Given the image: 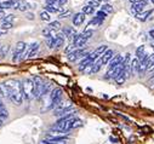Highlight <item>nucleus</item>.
Masks as SVG:
<instances>
[{"mask_svg":"<svg viewBox=\"0 0 154 144\" xmlns=\"http://www.w3.org/2000/svg\"><path fill=\"white\" fill-rule=\"evenodd\" d=\"M8 85V87L10 88V99L12 103H15L16 105H21L24 96H23V84L20 80H9L5 82Z\"/></svg>","mask_w":154,"mask_h":144,"instance_id":"f03ea898","label":"nucleus"},{"mask_svg":"<svg viewBox=\"0 0 154 144\" xmlns=\"http://www.w3.org/2000/svg\"><path fill=\"white\" fill-rule=\"evenodd\" d=\"M76 32L72 28V27H67V28H64L63 29V34H64V37H67V38H69L70 40H72V38L74 37V34H75Z\"/></svg>","mask_w":154,"mask_h":144,"instance_id":"5701e85b","label":"nucleus"},{"mask_svg":"<svg viewBox=\"0 0 154 144\" xmlns=\"http://www.w3.org/2000/svg\"><path fill=\"white\" fill-rule=\"evenodd\" d=\"M38 50H39V43H33L32 45L28 46V58H32L36 55Z\"/></svg>","mask_w":154,"mask_h":144,"instance_id":"4468645a","label":"nucleus"},{"mask_svg":"<svg viewBox=\"0 0 154 144\" xmlns=\"http://www.w3.org/2000/svg\"><path fill=\"white\" fill-rule=\"evenodd\" d=\"M74 49H75L74 44H70V45H68V46L66 47V50H64V51H66V53H68V55H69V53H72V52L74 51Z\"/></svg>","mask_w":154,"mask_h":144,"instance_id":"58836bf2","label":"nucleus"},{"mask_svg":"<svg viewBox=\"0 0 154 144\" xmlns=\"http://www.w3.org/2000/svg\"><path fill=\"white\" fill-rule=\"evenodd\" d=\"M150 2H152V4H153V5H154V0H150Z\"/></svg>","mask_w":154,"mask_h":144,"instance_id":"603ef678","label":"nucleus"},{"mask_svg":"<svg viewBox=\"0 0 154 144\" xmlns=\"http://www.w3.org/2000/svg\"><path fill=\"white\" fill-rule=\"evenodd\" d=\"M129 2H130L131 4H136V3H138V2H141V0H129Z\"/></svg>","mask_w":154,"mask_h":144,"instance_id":"49530a36","label":"nucleus"},{"mask_svg":"<svg viewBox=\"0 0 154 144\" xmlns=\"http://www.w3.org/2000/svg\"><path fill=\"white\" fill-rule=\"evenodd\" d=\"M49 28H50L51 30H58V29L61 28V23H60V21H54V22H50Z\"/></svg>","mask_w":154,"mask_h":144,"instance_id":"c756f323","label":"nucleus"},{"mask_svg":"<svg viewBox=\"0 0 154 144\" xmlns=\"http://www.w3.org/2000/svg\"><path fill=\"white\" fill-rule=\"evenodd\" d=\"M147 5V2L146 0H141V2H138V3H136V4H132V11L137 15V14H141L142 12V10H143V8Z\"/></svg>","mask_w":154,"mask_h":144,"instance_id":"9b49d317","label":"nucleus"},{"mask_svg":"<svg viewBox=\"0 0 154 144\" xmlns=\"http://www.w3.org/2000/svg\"><path fill=\"white\" fill-rule=\"evenodd\" d=\"M94 35V30H91V29H86V30H84L82 34H80V37L82 38H84L85 40H88V39H90L91 37Z\"/></svg>","mask_w":154,"mask_h":144,"instance_id":"a878e982","label":"nucleus"},{"mask_svg":"<svg viewBox=\"0 0 154 144\" xmlns=\"http://www.w3.org/2000/svg\"><path fill=\"white\" fill-rule=\"evenodd\" d=\"M8 118H9V112H8V109L5 108V105L3 104V102L0 100V119L5 120Z\"/></svg>","mask_w":154,"mask_h":144,"instance_id":"aec40b11","label":"nucleus"},{"mask_svg":"<svg viewBox=\"0 0 154 144\" xmlns=\"http://www.w3.org/2000/svg\"><path fill=\"white\" fill-rule=\"evenodd\" d=\"M70 15H72V12H70L69 10H67V11H64V12L60 14V16H58V17H60L61 20H63V18H67V17H69Z\"/></svg>","mask_w":154,"mask_h":144,"instance_id":"4c0bfd02","label":"nucleus"},{"mask_svg":"<svg viewBox=\"0 0 154 144\" xmlns=\"http://www.w3.org/2000/svg\"><path fill=\"white\" fill-rule=\"evenodd\" d=\"M0 28H3V29H5V30H9V29H11V28H12V23L3 22V24H2V27H0Z\"/></svg>","mask_w":154,"mask_h":144,"instance_id":"e433bc0d","label":"nucleus"},{"mask_svg":"<svg viewBox=\"0 0 154 144\" xmlns=\"http://www.w3.org/2000/svg\"><path fill=\"white\" fill-rule=\"evenodd\" d=\"M62 94H63V92H62V90L60 87L54 88L50 92V94H49V99H48V103H46L48 105H46V108H45L44 110L55 109V108L62 102Z\"/></svg>","mask_w":154,"mask_h":144,"instance_id":"7ed1b4c3","label":"nucleus"},{"mask_svg":"<svg viewBox=\"0 0 154 144\" xmlns=\"http://www.w3.org/2000/svg\"><path fill=\"white\" fill-rule=\"evenodd\" d=\"M150 46H152V49L154 50V43H152V44H150Z\"/></svg>","mask_w":154,"mask_h":144,"instance_id":"de8ad7c7","label":"nucleus"},{"mask_svg":"<svg viewBox=\"0 0 154 144\" xmlns=\"http://www.w3.org/2000/svg\"><path fill=\"white\" fill-rule=\"evenodd\" d=\"M2 125H3V120H2V119H0V126H2Z\"/></svg>","mask_w":154,"mask_h":144,"instance_id":"8fccbe9b","label":"nucleus"},{"mask_svg":"<svg viewBox=\"0 0 154 144\" xmlns=\"http://www.w3.org/2000/svg\"><path fill=\"white\" fill-rule=\"evenodd\" d=\"M82 120L76 119L74 116V113H70L63 118H61L51 128V132H58L61 134H66L67 132H69L73 128H76L82 126Z\"/></svg>","mask_w":154,"mask_h":144,"instance_id":"f257e3e1","label":"nucleus"},{"mask_svg":"<svg viewBox=\"0 0 154 144\" xmlns=\"http://www.w3.org/2000/svg\"><path fill=\"white\" fill-rule=\"evenodd\" d=\"M82 12H83L84 15H91V14L95 12V9H94L92 6H90V5H85V6H83Z\"/></svg>","mask_w":154,"mask_h":144,"instance_id":"bb28decb","label":"nucleus"},{"mask_svg":"<svg viewBox=\"0 0 154 144\" xmlns=\"http://www.w3.org/2000/svg\"><path fill=\"white\" fill-rule=\"evenodd\" d=\"M148 68H149V65H148V56H146L140 63V73L143 74L146 70H148Z\"/></svg>","mask_w":154,"mask_h":144,"instance_id":"412c9836","label":"nucleus"},{"mask_svg":"<svg viewBox=\"0 0 154 144\" xmlns=\"http://www.w3.org/2000/svg\"><path fill=\"white\" fill-rule=\"evenodd\" d=\"M67 140H68V137H51V136H48L45 139H44V143L45 144H67Z\"/></svg>","mask_w":154,"mask_h":144,"instance_id":"1a4fd4ad","label":"nucleus"},{"mask_svg":"<svg viewBox=\"0 0 154 144\" xmlns=\"http://www.w3.org/2000/svg\"><path fill=\"white\" fill-rule=\"evenodd\" d=\"M45 11H48L49 14H56L58 11H63V8H60V5H46Z\"/></svg>","mask_w":154,"mask_h":144,"instance_id":"6ab92c4d","label":"nucleus"},{"mask_svg":"<svg viewBox=\"0 0 154 144\" xmlns=\"http://www.w3.org/2000/svg\"><path fill=\"white\" fill-rule=\"evenodd\" d=\"M124 62V58H123V56H120V55H117V56H114L113 57V59L109 62V67H108V71H113L115 68H117L118 65H120L122 63Z\"/></svg>","mask_w":154,"mask_h":144,"instance_id":"9d476101","label":"nucleus"},{"mask_svg":"<svg viewBox=\"0 0 154 144\" xmlns=\"http://www.w3.org/2000/svg\"><path fill=\"white\" fill-rule=\"evenodd\" d=\"M146 56H147V55L144 53V46H143V45H141V46L136 50V58H138L140 61H142Z\"/></svg>","mask_w":154,"mask_h":144,"instance_id":"b1692460","label":"nucleus"},{"mask_svg":"<svg viewBox=\"0 0 154 144\" xmlns=\"http://www.w3.org/2000/svg\"><path fill=\"white\" fill-rule=\"evenodd\" d=\"M15 6V0H6V2L0 3V11H4L8 9H14Z\"/></svg>","mask_w":154,"mask_h":144,"instance_id":"2eb2a0df","label":"nucleus"},{"mask_svg":"<svg viewBox=\"0 0 154 144\" xmlns=\"http://www.w3.org/2000/svg\"><path fill=\"white\" fill-rule=\"evenodd\" d=\"M88 5L92 6L94 9L95 8H100V2H97V0H89V4Z\"/></svg>","mask_w":154,"mask_h":144,"instance_id":"c9c22d12","label":"nucleus"},{"mask_svg":"<svg viewBox=\"0 0 154 144\" xmlns=\"http://www.w3.org/2000/svg\"><path fill=\"white\" fill-rule=\"evenodd\" d=\"M126 78H128V75H126V73L124 71V73H123V74H122L119 78H117V79H115V81H117V84H118V85H123V84L125 82Z\"/></svg>","mask_w":154,"mask_h":144,"instance_id":"2f4dec72","label":"nucleus"},{"mask_svg":"<svg viewBox=\"0 0 154 144\" xmlns=\"http://www.w3.org/2000/svg\"><path fill=\"white\" fill-rule=\"evenodd\" d=\"M102 65H103V63H102L101 58H100V59H97V61H96V62L92 64L91 73H92V74H96V73H98V71L101 70V68H102Z\"/></svg>","mask_w":154,"mask_h":144,"instance_id":"4be33fe9","label":"nucleus"},{"mask_svg":"<svg viewBox=\"0 0 154 144\" xmlns=\"http://www.w3.org/2000/svg\"><path fill=\"white\" fill-rule=\"evenodd\" d=\"M9 50H10V45H4L0 47V58H4L9 52Z\"/></svg>","mask_w":154,"mask_h":144,"instance_id":"cd10ccee","label":"nucleus"},{"mask_svg":"<svg viewBox=\"0 0 154 144\" xmlns=\"http://www.w3.org/2000/svg\"><path fill=\"white\" fill-rule=\"evenodd\" d=\"M26 17H27L29 21L34 20V15H33V14H29V12H27V14H26Z\"/></svg>","mask_w":154,"mask_h":144,"instance_id":"79ce46f5","label":"nucleus"},{"mask_svg":"<svg viewBox=\"0 0 154 144\" xmlns=\"http://www.w3.org/2000/svg\"><path fill=\"white\" fill-rule=\"evenodd\" d=\"M140 63L141 61L138 58H134L131 62V74H137V71H140Z\"/></svg>","mask_w":154,"mask_h":144,"instance_id":"dca6fc26","label":"nucleus"},{"mask_svg":"<svg viewBox=\"0 0 154 144\" xmlns=\"http://www.w3.org/2000/svg\"><path fill=\"white\" fill-rule=\"evenodd\" d=\"M152 14H153V9H152V10H148V11H143V12H141V14H137V15H136V18H137L138 21L144 22V21H147V18H148Z\"/></svg>","mask_w":154,"mask_h":144,"instance_id":"a211bd4d","label":"nucleus"},{"mask_svg":"<svg viewBox=\"0 0 154 144\" xmlns=\"http://www.w3.org/2000/svg\"><path fill=\"white\" fill-rule=\"evenodd\" d=\"M30 6H33V5L32 4H28V3H21L18 10L20 11H27L28 9H30Z\"/></svg>","mask_w":154,"mask_h":144,"instance_id":"72a5a7b5","label":"nucleus"},{"mask_svg":"<svg viewBox=\"0 0 154 144\" xmlns=\"http://www.w3.org/2000/svg\"><path fill=\"white\" fill-rule=\"evenodd\" d=\"M85 21V15L83 12H78V14H75L74 17H73V24L74 26H80L83 22Z\"/></svg>","mask_w":154,"mask_h":144,"instance_id":"ddd939ff","label":"nucleus"},{"mask_svg":"<svg viewBox=\"0 0 154 144\" xmlns=\"http://www.w3.org/2000/svg\"><path fill=\"white\" fill-rule=\"evenodd\" d=\"M89 53H90V52H89L88 50H85V49H76V50H74L72 53L68 55V61H69V62H75V61L80 59V58L83 59V58H85Z\"/></svg>","mask_w":154,"mask_h":144,"instance_id":"0eeeda50","label":"nucleus"},{"mask_svg":"<svg viewBox=\"0 0 154 144\" xmlns=\"http://www.w3.org/2000/svg\"><path fill=\"white\" fill-rule=\"evenodd\" d=\"M86 41L88 40H85L84 38H82V37H79L78 39H76V41L74 43V46L76 47V49H83V46L86 44Z\"/></svg>","mask_w":154,"mask_h":144,"instance_id":"393cba45","label":"nucleus"},{"mask_svg":"<svg viewBox=\"0 0 154 144\" xmlns=\"http://www.w3.org/2000/svg\"><path fill=\"white\" fill-rule=\"evenodd\" d=\"M97 17L102 21V20H104V18L107 17V14H106V12H103V11L101 10V11H98V12H97Z\"/></svg>","mask_w":154,"mask_h":144,"instance_id":"ea45409f","label":"nucleus"},{"mask_svg":"<svg viewBox=\"0 0 154 144\" xmlns=\"http://www.w3.org/2000/svg\"><path fill=\"white\" fill-rule=\"evenodd\" d=\"M33 80H34V97L36 99H39V98H42L44 96V92H45V82L39 76L33 78Z\"/></svg>","mask_w":154,"mask_h":144,"instance_id":"423d86ee","label":"nucleus"},{"mask_svg":"<svg viewBox=\"0 0 154 144\" xmlns=\"http://www.w3.org/2000/svg\"><path fill=\"white\" fill-rule=\"evenodd\" d=\"M150 81H153V82H154V76H152V78H150Z\"/></svg>","mask_w":154,"mask_h":144,"instance_id":"09e8293b","label":"nucleus"},{"mask_svg":"<svg viewBox=\"0 0 154 144\" xmlns=\"http://www.w3.org/2000/svg\"><path fill=\"white\" fill-rule=\"evenodd\" d=\"M23 96L26 100H29L34 97V80L28 78L23 82Z\"/></svg>","mask_w":154,"mask_h":144,"instance_id":"39448f33","label":"nucleus"},{"mask_svg":"<svg viewBox=\"0 0 154 144\" xmlns=\"http://www.w3.org/2000/svg\"><path fill=\"white\" fill-rule=\"evenodd\" d=\"M101 10H102L103 12H106V14H112V12H113V8H112V5H109V4H104V5L101 8Z\"/></svg>","mask_w":154,"mask_h":144,"instance_id":"473e14b6","label":"nucleus"},{"mask_svg":"<svg viewBox=\"0 0 154 144\" xmlns=\"http://www.w3.org/2000/svg\"><path fill=\"white\" fill-rule=\"evenodd\" d=\"M72 108H73V103L70 100H67V102H61L55 109H54V113L56 116H60V115H68L70 114V110H72Z\"/></svg>","mask_w":154,"mask_h":144,"instance_id":"20e7f679","label":"nucleus"},{"mask_svg":"<svg viewBox=\"0 0 154 144\" xmlns=\"http://www.w3.org/2000/svg\"><path fill=\"white\" fill-rule=\"evenodd\" d=\"M57 2H58L60 6H62V5H66V4L68 3V0H57Z\"/></svg>","mask_w":154,"mask_h":144,"instance_id":"37998d69","label":"nucleus"},{"mask_svg":"<svg viewBox=\"0 0 154 144\" xmlns=\"http://www.w3.org/2000/svg\"><path fill=\"white\" fill-rule=\"evenodd\" d=\"M148 71H149L150 74H153V75H154V64H153V65H152V67L148 69Z\"/></svg>","mask_w":154,"mask_h":144,"instance_id":"c03bdc74","label":"nucleus"},{"mask_svg":"<svg viewBox=\"0 0 154 144\" xmlns=\"http://www.w3.org/2000/svg\"><path fill=\"white\" fill-rule=\"evenodd\" d=\"M40 20L42 21H45V22H50L51 21V17H50V14L48 11H42L40 12Z\"/></svg>","mask_w":154,"mask_h":144,"instance_id":"c85d7f7f","label":"nucleus"},{"mask_svg":"<svg viewBox=\"0 0 154 144\" xmlns=\"http://www.w3.org/2000/svg\"><path fill=\"white\" fill-rule=\"evenodd\" d=\"M113 57H114V51L113 50H107L103 53V56L101 57V61H102L103 64H107L108 62H110L113 59Z\"/></svg>","mask_w":154,"mask_h":144,"instance_id":"f8f14e48","label":"nucleus"},{"mask_svg":"<svg viewBox=\"0 0 154 144\" xmlns=\"http://www.w3.org/2000/svg\"><path fill=\"white\" fill-rule=\"evenodd\" d=\"M16 17H15V15H6L4 18H3V22H9V23H12V21L15 20Z\"/></svg>","mask_w":154,"mask_h":144,"instance_id":"f704fd0d","label":"nucleus"},{"mask_svg":"<svg viewBox=\"0 0 154 144\" xmlns=\"http://www.w3.org/2000/svg\"><path fill=\"white\" fill-rule=\"evenodd\" d=\"M46 5H60L57 0H46Z\"/></svg>","mask_w":154,"mask_h":144,"instance_id":"a19ab883","label":"nucleus"},{"mask_svg":"<svg viewBox=\"0 0 154 144\" xmlns=\"http://www.w3.org/2000/svg\"><path fill=\"white\" fill-rule=\"evenodd\" d=\"M55 43H56V35L55 37H50V38H46V44L50 49H54L55 47Z\"/></svg>","mask_w":154,"mask_h":144,"instance_id":"7c9ffc66","label":"nucleus"},{"mask_svg":"<svg viewBox=\"0 0 154 144\" xmlns=\"http://www.w3.org/2000/svg\"><path fill=\"white\" fill-rule=\"evenodd\" d=\"M0 94H2L3 97H6L10 99V88L8 87V85L5 82L0 84Z\"/></svg>","mask_w":154,"mask_h":144,"instance_id":"f3484780","label":"nucleus"},{"mask_svg":"<svg viewBox=\"0 0 154 144\" xmlns=\"http://www.w3.org/2000/svg\"><path fill=\"white\" fill-rule=\"evenodd\" d=\"M97 2H100V3H101V2H107V0H97Z\"/></svg>","mask_w":154,"mask_h":144,"instance_id":"3c124183","label":"nucleus"},{"mask_svg":"<svg viewBox=\"0 0 154 144\" xmlns=\"http://www.w3.org/2000/svg\"><path fill=\"white\" fill-rule=\"evenodd\" d=\"M149 35H150V37H152L153 39H154V29H152V30L149 32Z\"/></svg>","mask_w":154,"mask_h":144,"instance_id":"a18cd8bd","label":"nucleus"},{"mask_svg":"<svg viewBox=\"0 0 154 144\" xmlns=\"http://www.w3.org/2000/svg\"><path fill=\"white\" fill-rule=\"evenodd\" d=\"M27 46L28 45L26 43H23V41H18L16 44V47H15V51H14V56H12V62L14 63H16L17 61L21 59V56H22L23 51L27 49Z\"/></svg>","mask_w":154,"mask_h":144,"instance_id":"6e6552de","label":"nucleus"}]
</instances>
